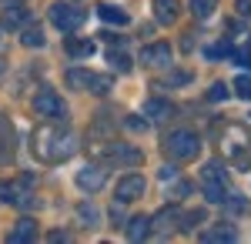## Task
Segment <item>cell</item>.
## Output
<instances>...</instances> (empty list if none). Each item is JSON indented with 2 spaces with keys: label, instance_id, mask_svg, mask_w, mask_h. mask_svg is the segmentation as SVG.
<instances>
[{
  "label": "cell",
  "instance_id": "obj_23",
  "mask_svg": "<svg viewBox=\"0 0 251 244\" xmlns=\"http://www.w3.org/2000/svg\"><path fill=\"white\" fill-rule=\"evenodd\" d=\"M107 64L114 67L117 74H131V67H134V60L127 54H121V50H111V54H107Z\"/></svg>",
  "mask_w": 251,
  "mask_h": 244
},
{
  "label": "cell",
  "instance_id": "obj_37",
  "mask_svg": "<svg viewBox=\"0 0 251 244\" xmlns=\"http://www.w3.org/2000/svg\"><path fill=\"white\" fill-rule=\"evenodd\" d=\"M241 67H251V47H245V50H238V54H231Z\"/></svg>",
  "mask_w": 251,
  "mask_h": 244
},
{
  "label": "cell",
  "instance_id": "obj_31",
  "mask_svg": "<svg viewBox=\"0 0 251 244\" xmlns=\"http://www.w3.org/2000/svg\"><path fill=\"white\" fill-rule=\"evenodd\" d=\"M234 54V47L228 44V40H221V44H214L211 50H208V57H231Z\"/></svg>",
  "mask_w": 251,
  "mask_h": 244
},
{
  "label": "cell",
  "instance_id": "obj_25",
  "mask_svg": "<svg viewBox=\"0 0 251 244\" xmlns=\"http://www.w3.org/2000/svg\"><path fill=\"white\" fill-rule=\"evenodd\" d=\"M218 10V0H191V14L198 20H208Z\"/></svg>",
  "mask_w": 251,
  "mask_h": 244
},
{
  "label": "cell",
  "instance_id": "obj_6",
  "mask_svg": "<svg viewBox=\"0 0 251 244\" xmlns=\"http://www.w3.org/2000/svg\"><path fill=\"white\" fill-rule=\"evenodd\" d=\"M104 157L107 161H114V164H141L144 161V154L134 147H127V144H117V141H107V147H104Z\"/></svg>",
  "mask_w": 251,
  "mask_h": 244
},
{
  "label": "cell",
  "instance_id": "obj_36",
  "mask_svg": "<svg viewBox=\"0 0 251 244\" xmlns=\"http://www.w3.org/2000/svg\"><path fill=\"white\" fill-rule=\"evenodd\" d=\"M188 80H191V74H184V71H174V74H168V84H174V87H177V84H188Z\"/></svg>",
  "mask_w": 251,
  "mask_h": 244
},
{
  "label": "cell",
  "instance_id": "obj_2",
  "mask_svg": "<svg viewBox=\"0 0 251 244\" xmlns=\"http://www.w3.org/2000/svg\"><path fill=\"white\" fill-rule=\"evenodd\" d=\"M47 17H50V24L57 27V30H64V34H74L80 24H84V10L80 7H74V3H67V0H54L50 3V10H47Z\"/></svg>",
  "mask_w": 251,
  "mask_h": 244
},
{
  "label": "cell",
  "instance_id": "obj_20",
  "mask_svg": "<svg viewBox=\"0 0 251 244\" xmlns=\"http://www.w3.org/2000/svg\"><path fill=\"white\" fill-rule=\"evenodd\" d=\"M64 80H67V87H71V91H87L91 71H84V67H71V71L64 74Z\"/></svg>",
  "mask_w": 251,
  "mask_h": 244
},
{
  "label": "cell",
  "instance_id": "obj_7",
  "mask_svg": "<svg viewBox=\"0 0 251 244\" xmlns=\"http://www.w3.org/2000/svg\"><path fill=\"white\" fill-rule=\"evenodd\" d=\"M141 64L144 67H171V47L168 44H148V47H141Z\"/></svg>",
  "mask_w": 251,
  "mask_h": 244
},
{
  "label": "cell",
  "instance_id": "obj_8",
  "mask_svg": "<svg viewBox=\"0 0 251 244\" xmlns=\"http://www.w3.org/2000/svg\"><path fill=\"white\" fill-rule=\"evenodd\" d=\"M177 207H164V211H157L154 218H151V234H157V238H164V234H171L174 227H177Z\"/></svg>",
  "mask_w": 251,
  "mask_h": 244
},
{
  "label": "cell",
  "instance_id": "obj_1",
  "mask_svg": "<svg viewBox=\"0 0 251 244\" xmlns=\"http://www.w3.org/2000/svg\"><path fill=\"white\" fill-rule=\"evenodd\" d=\"M161 147L171 161H194L201 154V137L194 131H171L161 141Z\"/></svg>",
  "mask_w": 251,
  "mask_h": 244
},
{
  "label": "cell",
  "instance_id": "obj_24",
  "mask_svg": "<svg viewBox=\"0 0 251 244\" xmlns=\"http://www.w3.org/2000/svg\"><path fill=\"white\" fill-rule=\"evenodd\" d=\"M204 197H208V204H225L228 191H225V184H218V181H204Z\"/></svg>",
  "mask_w": 251,
  "mask_h": 244
},
{
  "label": "cell",
  "instance_id": "obj_32",
  "mask_svg": "<svg viewBox=\"0 0 251 244\" xmlns=\"http://www.w3.org/2000/svg\"><path fill=\"white\" fill-rule=\"evenodd\" d=\"M80 218L87 221V227H97V207L94 204H84V207H80Z\"/></svg>",
  "mask_w": 251,
  "mask_h": 244
},
{
  "label": "cell",
  "instance_id": "obj_30",
  "mask_svg": "<svg viewBox=\"0 0 251 244\" xmlns=\"http://www.w3.org/2000/svg\"><path fill=\"white\" fill-rule=\"evenodd\" d=\"M124 127H127V131H141V134H144V131H148V127H151V121H144V117H134V114H131V117H127V121H124Z\"/></svg>",
  "mask_w": 251,
  "mask_h": 244
},
{
  "label": "cell",
  "instance_id": "obj_39",
  "mask_svg": "<svg viewBox=\"0 0 251 244\" xmlns=\"http://www.w3.org/2000/svg\"><path fill=\"white\" fill-rule=\"evenodd\" d=\"M67 238H71L67 231H54V234H50V241H67Z\"/></svg>",
  "mask_w": 251,
  "mask_h": 244
},
{
  "label": "cell",
  "instance_id": "obj_22",
  "mask_svg": "<svg viewBox=\"0 0 251 244\" xmlns=\"http://www.w3.org/2000/svg\"><path fill=\"white\" fill-rule=\"evenodd\" d=\"M20 44H24V47H44V44H47V37H44V27H40V24L27 27V30H24V37H20Z\"/></svg>",
  "mask_w": 251,
  "mask_h": 244
},
{
  "label": "cell",
  "instance_id": "obj_27",
  "mask_svg": "<svg viewBox=\"0 0 251 244\" xmlns=\"http://www.w3.org/2000/svg\"><path fill=\"white\" fill-rule=\"evenodd\" d=\"M225 207H228L231 214H245V211H251V201L245 194H228V197H225Z\"/></svg>",
  "mask_w": 251,
  "mask_h": 244
},
{
  "label": "cell",
  "instance_id": "obj_26",
  "mask_svg": "<svg viewBox=\"0 0 251 244\" xmlns=\"http://www.w3.org/2000/svg\"><path fill=\"white\" fill-rule=\"evenodd\" d=\"M204 181H218V184H225V181H228L225 164H221V161H208V164H204Z\"/></svg>",
  "mask_w": 251,
  "mask_h": 244
},
{
  "label": "cell",
  "instance_id": "obj_5",
  "mask_svg": "<svg viewBox=\"0 0 251 244\" xmlns=\"http://www.w3.org/2000/svg\"><path fill=\"white\" fill-rule=\"evenodd\" d=\"M144 177L141 174H124L121 181H117V188H114V197H117V204H131V201H137L141 194H144Z\"/></svg>",
  "mask_w": 251,
  "mask_h": 244
},
{
  "label": "cell",
  "instance_id": "obj_10",
  "mask_svg": "<svg viewBox=\"0 0 251 244\" xmlns=\"http://www.w3.org/2000/svg\"><path fill=\"white\" fill-rule=\"evenodd\" d=\"M54 141H57V127H37V134H34V150H37V157H44V161H50V150H54Z\"/></svg>",
  "mask_w": 251,
  "mask_h": 244
},
{
  "label": "cell",
  "instance_id": "obj_14",
  "mask_svg": "<svg viewBox=\"0 0 251 244\" xmlns=\"http://www.w3.org/2000/svg\"><path fill=\"white\" fill-rule=\"evenodd\" d=\"M97 17L104 20V24H114V27H124L127 24V10H121V7H114V3H97Z\"/></svg>",
  "mask_w": 251,
  "mask_h": 244
},
{
  "label": "cell",
  "instance_id": "obj_13",
  "mask_svg": "<svg viewBox=\"0 0 251 244\" xmlns=\"http://www.w3.org/2000/svg\"><path fill=\"white\" fill-rule=\"evenodd\" d=\"M201 241H208V244H218V241L231 244V241H238V227H231V224H218V227H208V231L201 234Z\"/></svg>",
  "mask_w": 251,
  "mask_h": 244
},
{
  "label": "cell",
  "instance_id": "obj_33",
  "mask_svg": "<svg viewBox=\"0 0 251 244\" xmlns=\"http://www.w3.org/2000/svg\"><path fill=\"white\" fill-rule=\"evenodd\" d=\"M188 191H191V184H188V181H177V188L168 194V197H171V204H177V201H181V197H184Z\"/></svg>",
  "mask_w": 251,
  "mask_h": 244
},
{
  "label": "cell",
  "instance_id": "obj_16",
  "mask_svg": "<svg viewBox=\"0 0 251 244\" xmlns=\"http://www.w3.org/2000/svg\"><path fill=\"white\" fill-rule=\"evenodd\" d=\"M177 10H181V3H177V0H154L157 24H174V20H177Z\"/></svg>",
  "mask_w": 251,
  "mask_h": 244
},
{
  "label": "cell",
  "instance_id": "obj_9",
  "mask_svg": "<svg viewBox=\"0 0 251 244\" xmlns=\"http://www.w3.org/2000/svg\"><path fill=\"white\" fill-rule=\"evenodd\" d=\"M34 238H37V221L34 218H20L17 224L10 227V234H7L10 244H30Z\"/></svg>",
  "mask_w": 251,
  "mask_h": 244
},
{
  "label": "cell",
  "instance_id": "obj_19",
  "mask_svg": "<svg viewBox=\"0 0 251 244\" xmlns=\"http://www.w3.org/2000/svg\"><path fill=\"white\" fill-rule=\"evenodd\" d=\"M64 47H67V54L77 57V60H87V57L94 54V44H91V40H84V37H67Z\"/></svg>",
  "mask_w": 251,
  "mask_h": 244
},
{
  "label": "cell",
  "instance_id": "obj_12",
  "mask_svg": "<svg viewBox=\"0 0 251 244\" xmlns=\"http://www.w3.org/2000/svg\"><path fill=\"white\" fill-rule=\"evenodd\" d=\"M24 24H27V10H24L20 3H7V7L0 10V27H3V30H17Z\"/></svg>",
  "mask_w": 251,
  "mask_h": 244
},
{
  "label": "cell",
  "instance_id": "obj_38",
  "mask_svg": "<svg viewBox=\"0 0 251 244\" xmlns=\"http://www.w3.org/2000/svg\"><path fill=\"white\" fill-rule=\"evenodd\" d=\"M111 221H114V224H117V221H124V211H121V207H111Z\"/></svg>",
  "mask_w": 251,
  "mask_h": 244
},
{
  "label": "cell",
  "instance_id": "obj_21",
  "mask_svg": "<svg viewBox=\"0 0 251 244\" xmlns=\"http://www.w3.org/2000/svg\"><path fill=\"white\" fill-rule=\"evenodd\" d=\"M204 218H208L204 211H188V214H181V218H177V231L191 234V231H194L198 224H204Z\"/></svg>",
  "mask_w": 251,
  "mask_h": 244
},
{
  "label": "cell",
  "instance_id": "obj_17",
  "mask_svg": "<svg viewBox=\"0 0 251 244\" xmlns=\"http://www.w3.org/2000/svg\"><path fill=\"white\" fill-rule=\"evenodd\" d=\"M0 204H27V191L20 188V184L0 181Z\"/></svg>",
  "mask_w": 251,
  "mask_h": 244
},
{
  "label": "cell",
  "instance_id": "obj_3",
  "mask_svg": "<svg viewBox=\"0 0 251 244\" xmlns=\"http://www.w3.org/2000/svg\"><path fill=\"white\" fill-rule=\"evenodd\" d=\"M34 114L37 117H50V121H67V107H64V100H60L50 87H40L37 94H34Z\"/></svg>",
  "mask_w": 251,
  "mask_h": 244
},
{
  "label": "cell",
  "instance_id": "obj_35",
  "mask_svg": "<svg viewBox=\"0 0 251 244\" xmlns=\"http://www.w3.org/2000/svg\"><path fill=\"white\" fill-rule=\"evenodd\" d=\"M157 177H161L164 184H168V181H177V168H174V164H164V168L157 171Z\"/></svg>",
  "mask_w": 251,
  "mask_h": 244
},
{
  "label": "cell",
  "instance_id": "obj_18",
  "mask_svg": "<svg viewBox=\"0 0 251 244\" xmlns=\"http://www.w3.org/2000/svg\"><path fill=\"white\" fill-rule=\"evenodd\" d=\"M174 114V107L171 104H168V100H148V104H144V117H148V121H168V117H171Z\"/></svg>",
  "mask_w": 251,
  "mask_h": 244
},
{
  "label": "cell",
  "instance_id": "obj_4",
  "mask_svg": "<svg viewBox=\"0 0 251 244\" xmlns=\"http://www.w3.org/2000/svg\"><path fill=\"white\" fill-rule=\"evenodd\" d=\"M104 184H107V164H87L77 171V188L84 194H97Z\"/></svg>",
  "mask_w": 251,
  "mask_h": 244
},
{
  "label": "cell",
  "instance_id": "obj_40",
  "mask_svg": "<svg viewBox=\"0 0 251 244\" xmlns=\"http://www.w3.org/2000/svg\"><path fill=\"white\" fill-rule=\"evenodd\" d=\"M7 3H20V0H7Z\"/></svg>",
  "mask_w": 251,
  "mask_h": 244
},
{
  "label": "cell",
  "instance_id": "obj_15",
  "mask_svg": "<svg viewBox=\"0 0 251 244\" xmlns=\"http://www.w3.org/2000/svg\"><path fill=\"white\" fill-rule=\"evenodd\" d=\"M111 91H114V77L111 74H91V80H87V94L107 97Z\"/></svg>",
  "mask_w": 251,
  "mask_h": 244
},
{
  "label": "cell",
  "instance_id": "obj_28",
  "mask_svg": "<svg viewBox=\"0 0 251 244\" xmlns=\"http://www.w3.org/2000/svg\"><path fill=\"white\" fill-rule=\"evenodd\" d=\"M231 97V91H228V84L225 80H214L211 91H208V100H228Z\"/></svg>",
  "mask_w": 251,
  "mask_h": 244
},
{
  "label": "cell",
  "instance_id": "obj_11",
  "mask_svg": "<svg viewBox=\"0 0 251 244\" xmlns=\"http://www.w3.org/2000/svg\"><path fill=\"white\" fill-rule=\"evenodd\" d=\"M124 227V234H127V241H144V238H151V218L148 214H134Z\"/></svg>",
  "mask_w": 251,
  "mask_h": 244
},
{
  "label": "cell",
  "instance_id": "obj_29",
  "mask_svg": "<svg viewBox=\"0 0 251 244\" xmlns=\"http://www.w3.org/2000/svg\"><path fill=\"white\" fill-rule=\"evenodd\" d=\"M234 94L241 97V100H251V77L248 74H241L234 80Z\"/></svg>",
  "mask_w": 251,
  "mask_h": 244
},
{
  "label": "cell",
  "instance_id": "obj_34",
  "mask_svg": "<svg viewBox=\"0 0 251 244\" xmlns=\"http://www.w3.org/2000/svg\"><path fill=\"white\" fill-rule=\"evenodd\" d=\"M234 10H238V17L248 20L251 24V0H234Z\"/></svg>",
  "mask_w": 251,
  "mask_h": 244
}]
</instances>
